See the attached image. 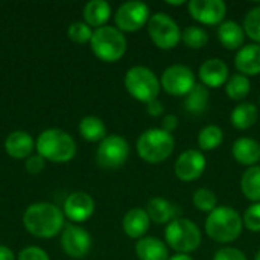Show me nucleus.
I'll use <instances>...</instances> for the list:
<instances>
[{
	"label": "nucleus",
	"instance_id": "obj_32",
	"mask_svg": "<svg viewBox=\"0 0 260 260\" xmlns=\"http://www.w3.org/2000/svg\"><path fill=\"white\" fill-rule=\"evenodd\" d=\"M192 201H193V206L200 212H206V213H210L218 207V198H216L215 192L210 189H206V187L197 189Z\"/></svg>",
	"mask_w": 260,
	"mask_h": 260
},
{
	"label": "nucleus",
	"instance_id": "obj_23",
	"mask_svg": "<svg viewBox=\"0 0 260 260\" xmlns=\"http://www.w3.org/2000/svg\"><path fill=\"white\" fill-rule=\"evenodd\" d=\"M5 149L12 158H24L34 149V139L26 131H14L6 137Z\"/></svg>",
	"mask_w": 260,
	"mask_h": 260
},
{
	"label": "nucleus",
	"instance_id": "obj_8",
	"mask_svg": "<svg viewBox=\"0 0 260 260\" xmlns=\"http://www.w3.org/2000/svg\"><path fill=\"white\" fill-rule=\"evenodd\" d=\"M148 34L151 41L163 50L174 49L181 41V29L168 14H152L148 21Z\"/></svg>",
	"mask_w": 260,
	"mask_h": 260
},
{
	"label": "nucleus",
	"instance_id": "obj_29",
	"mask_svg": "<svg viewBox=\"0 0 260 260\" xmlns=\"http://www.w3.org/2000/svg\"><path fill=\"white\" fill-rule=\"evenodd\" d=\"M251 91V82L248 76H244L241 73H235L229 76V81L225 82V93L233 101H242L248 96Z\"/></svg>",
	"mask_w": 260,
	"mask_h": 260
},
{
	"label": "nucleus",
	"instance_id": "obj_20",
	"mask_svg": "<svg viewBox=\"0 0 260 260\" xmlns=\"http://www.w3.org/2000/svg\"><path fill=\"white\" fill-rule=\"evenodd\" d=\"M136 254L140 260H169L166 242L152 236L139 239L136 244Z\"/></svg>",
	"mask_w": 260,
	"mask_h": 260
},
{
	"label": "nucleus",
	"instance_id": "obj_10",
	"mask_svg": "<svg viewBox=\"0 0 260 260\" xmlns=\"http://www.w3.org/2000/svg\"><path fill=\"white\" fill-rule=\"evenodd\" d=\"M195 84L197 81L192 69L184 64L169 66L160 78L161 88L172 96H186Z\"/></svg>",
	"mask_w": 260,
	"mask_h": 260
},
{
	"label": "nucleus",
	"instance_id": "obj_12",
	"mask_svg": "<svg viewBox=\"0 0 260 260\" xmlns=\"http://www.w3.org/2000/svg\"><path fill=\"white\" fill-rule=\"evenodd\" d=\"M207 161L201 151L198 149H187L178 155L174 165V171L178 180L181 181H195L198 180L206 171Z\"/></svg>",
	"mask_w": 260,
	"mask_h": 260
},
{
	"label": "nucleus",
	"instance_id": "obj_40",
	"mask_svg": "<svg viewBox=\"0 0 260 260\" xmlns=\"http://www.w3.org/2000/svg\"><path fill=\"white\" fill-rule=\"evenodd\" d=\"M146 111H148V114H149V116H152V117H158V116H161V114H163L165 107H163V104H161L158 99H154V101H151L149 104H146Z\"/></svg>",
	"mask_w": 260,
	"mask_h": 260
},
{
	"label": "nucleus",
	"instance_id": "obj_14",
	"mask_svg": "<svg viewBox=\"0 0 260 260\" xmlns=\"http://www.w3.org/2000/svg\"><path fill=\"white\" fill-rule=\"evenodd\" d=\"M62 248L64 251L76 259H81L84 256H87V253L90 251L91 247V238L87 233V230L78 227V225H67L62 238Z\"/></svg>",
	"mask_w": 260,
	"mask_h": 260
},
{
	"label": "nucleus",
	"instance_id": "obj_19",
	"mask_svg": "<svg viewBox=\"0 0 260 260\" xmlns=\"http://www.w3.org/2000/svg\"><path fill=\"white\" fill-rule=\"evenodd\" d=\"M149 224H151V219L146 210L139 209V207L128 210L122 221L123 232L133 239H142L149 230Z\"/></svg>",
	"mask_w": 260,
	"mask_h": 260
},
{
	"label": "nucleus",
	"instance_id": "obj_33",
	"mask_svg": "<svg viewBox=\"0 0 260 260\" xmlns=\"http://www.w3.org/2000/svg\"><path fill=\"white\" fill-rule=\"evenodd\" d=\"M242 27L248 38H251L256 44H260V6H256L247 12Z\"/></svg>",
	"mask_w": 260,
	"mask_h": 260
},
{
	"label": "nucleus",
	"instance_id": "obj_4",
	"mask_svg": "<svg viewBox=\"0 0 260 260\" xmlns=\"http://www.w3.org/2000/svg\"><path fill=\"white\" fill-rule=\"evenodd\" d=\"M37 151L43 158L56 163H64L75 157L76 143L66 131L50 128L43 131L37 139Z\"/></svg>",
	"mask_w": 260,
	"mask_h": 260
},
{
	"label": "nucleus",
	"instance_id": "obj_18",
	"mask_svg": "<svg viewBox=\"0 0 260 260\" xmlns=\"http://www.w3.org/2000/svg\"><path fill=\"white\" fill-rule=\"evenodd\" d=\"M233 158L242 166H256L260 161V143L251 137H241L232 146Z\"/></svg>",
	"mask_w": 260,
	"mask_h": 260
},
{
	"label": "nucleus",
	"instance_id": "obj_34",
	"mask_svg": "<svg viewBox=\"0 0 260 260\" xmlns=\"http://www.w3.org/2000/svg\"><path fill=\"white\" fill-rule=\"evenodd\" d=\"M69 37L75 43H87L91 40L93 32L90 26L84 21H75L69 26Z\"/></svg>",
	"mask_w": 260,
	"mask_h": 260
},
{
	"label": "nucleus",
	"instance_id": "obj_27",
	"mask_svg": "<svg viewBox=\"0 0 260 260\" xmlns=\"http://www.w3.org/2000/svg\"><path fill=\"white\" fill-rule=\"evenodd\" d=\"M241 189L247 200L260 203V165L248 168L241 180Z\"/></svg>",
	"mask_w": 260,
	"mask_h": 260
},
{
	"label": "nucleus",
	"instance_id": "obj_1",
	"mask_svg": "<svg viewBox=\"0 0 260 260\" xmlns=\"http://www.w3.org/2000/svg\"><path fill=\"white\" fill-rule=\"evenodd\" d=\"M23 224L34 236L52 238L62 229L64 215L55 204L35 203L26 209L23 215Z\"/></svg>",
	"mask_w": 260,
	"mask_h": 260
},
{
	"label": "nucleus",
	"instance_id": "obj_37",
	"mask_svg": "<svg viewBox=\"0 0 260 260\" xmlns=\"http://www.w3.org/2000/svg\"><path fill=\"white\" fill-rule=\"evenodd\" d=\"M18 260H49V256L44 250L38 247H27L20 251Z\"/></svg>",
	"mask_w": 260,
	"mask_h": 260
},
{
	"label": "nucleus",
	"instance_id": "obj_43",
	"mask_svg": "<svg viewBox=\"0 0 260 260\" xmlns=\"http://www.w3.org/2000/svg\"><path fill=\"white\" fill-rule=\"evenodd\" d=\"M169 5H175V6H178V5H184L186 2L184 0H180V2H168Z\"/></svg>",
	"mask_w": 260,
	"mask_h": 260
},
{
	"label": "nucleus",
	"instance_id": "obj_35",
	"mask_svg": "<svg viewBox=\"0 0 260 260\" xmlns=\"http://www.w3.org/2000/svg\"><path fill=\"white\" fill-rule=\"evenodd\" d=\"M244 227L253 233L260 232V203H253L242 216Z\"/></svg>",
	"mask_w": 260,
	"mask_h": 260
},
{
	"label": "nucleus",
	"instance_id": "obj_6",
	"mask_svg": "<svg viewBox=\"0 0 260 260\" xmlns=\"http://www.w3.org/2000/svg\"><path fill=\"white\" fill-rule=\"evenodd\" d=\"M93 53L107 62L120 59L126 52V38L117 27L102 26L93 32L90 40Z\"/></svg>",
	"mask_w": 260,
	"mask_h": 260
},
{
	"label": "nucleus",
	"instance_id": "obj_15",
	"mask_svg": "<svg viewBox=\"0 0 260 260\" xmlns=\"http://www.w3.org/2000/svg\"><path fill=\"white\" fill-rule=\"evenodd\" d=\"M200 81L209 88H219L229 81V66L221 58H209L200 66Z\"/></svg>",
	"mask_w": 260,
	"mask_h": 260
},
{
	"label": "nucleus",
	"instance_id": "obj_44",
	"mask_svg": "<svg viewBox=\"0 0 260 260\" xmlns=\"http://www.w3.org/2000/svg\"><path fill=\"white\" fill-rule=\"evenodd\" d=\"M254 260H260V250L256 253V256H254Z\"/></svg>",
	"mask_w": 260,
	"mask_h": 260
},
{
	"label": "nucleus",
	"instance_id": "obj_38",
	"mask_svg": "<svg viewBox=\"0 0 260 260\" xmlns=\"http://www.w3.org/2000/svg\"><path fill=\"white\" fill-rule=\"evenodd\" d=\"M43 168H44V158H43L40 154L30 155V157L26 160V169H27L30 174H38Z\"/></svg>",
	"mask_w": 260,
	"mask_h": 260
},
{
	"label": "nucleus",
	"instance_id": "obj_28",
	"mask_svg": "<svg viewBox=\"0 0 260 260\" xmlns=\"http://www.w3.org/2000/svg\"><path fill=\"white\" fill-rule=\"evenodd\" d=\"M79 133L81 136L88 140V142H98V140H104L107 136V129L104 122L96 117V116H87L79 122Z\"/></svg>",
	"mask_w": 260,
	"mask_h": 260
},
{
	"label": "nucleus",
	"instance_id": "obj_39",
	"mask_svg": "<svg viewBox=\"0 0 260 260\" xmlns=\"http://www.w3.org/2000/svg\"><path fill=\"white\" fill-rule=\"evenodd\" d=\"M178 126V117L175 114H166L163 116V120H161V129L172 134V131H175Z\"/></svg>",
	"mask_w": 260,
	"mask_h": 260
},
{
	"label": "nucleus",
	"instance_id": "obj_42",
	"mask_svg": "<svg viewBox=\"0 0 260 260\" xmlns=\"http://www.w3.org/2000/svg\"><path fill=\"white\" fill-rule=\"evenodd\" d=\"M169 260H193L192 256L189 254H183V253H175L172 257H169Z\"/></svg>",
	"mask_w": 260,
	"mask_h": 260
},
{
	"label": "nucleus",
	"instance_id": "obj_21",
	"mask_svg": "<svg viewBox=\"0 0 260 260\" xmlns=\"http://www.w3.org/2000/svg\"><path fill=\"white\" fill-rule=\"evenodd\" d=\"M218 40L225 49L239 50L244 46L245 30L239 23L233 20H227V21H222L218 27Z\"/></svg>",
	"mask_w": 260,
	"mask_h": 260
},
{
	"label": "nucleus",
	"instance_id": "obj_36",
	"mask_svg": "<svg viewBox=\"0 0 260 260\" xmlns=\"http://www.w3.org/2000/svg\"><path fill=\"white\" fill-rule=\"evenodd\" d=\"M213 260H248L247 256L233 247H224L221 250H218L213 256Z\"/></svg>",
	"mask_w": 260,
	"mask_h": 260
},
{
	"label": "nucleus",
	"instance_id": "obj_25",
	"mask_svg": "<svg viewBox=\"0 0 260 260\" xmlns=\"http://www.w3.org/2000/svg\"><path fill=\"white\" fill-rule=\"evenodd\" d=\"M111 15V6L105 0H90L84 6V18L88 26L102 27Z\"/></svg>",
	"mask_w": 260,
	"mask_h": 260
},
{
	"label": "nucleus",
	"instance_id": "obj_2",
	"mask_svg": "<svg viewBox=\"0 0 260 260\" xmlns=\"http://www.w3.org/2000/svg\"><path fill=\"white\" fill-rule=\"evenodd\" d=\"M244 229L241 215L230 206H218L206 219V233L210 239L219 244L236 241Z\"/></svg>",
	"mask_w": 260,
	"mask_h": 260
},
{
	"label": "nucleus",
	"instance_id": "obj_11",
	"mask_svg": "<svg viewBox=\"0 0 260 260\" xmlns=\"http://www.w3.org/2000/svg\"><path fill=\"white\" fill-rule=\"evenodd\" d=\"M151 18V12L146 3L139 0H131L119 6L116 11L114 20L119 30L125 32H136L148 24Z\"/></svg>",
	"mask_w": 260,
	"mask_h": 260
},
{
	"label": "nucleus",
	"instance_id": "obj_9",
	"mask_svg": "<svg viewBox=\"0 0 260 260\" xmlns=\"http://www.w3.org/2000/svg\"><path fill=\"white\" fill-rule=\"evenodd\" d=\"M129 155V145L122 136H107L96 151V160L101 168L117 169L120 168Z\"/></svg>",
	"mask_w": 260,
	"mask_h": 260
},
{
	"label": "nucleus",
	"instance_id": "obj_31",
	"mask_svg": "<svg viewBox=\"0 0 260 260\" xmlns=\"http://www.w3.org/2000/svg\"><path fill=\"white\" fill-rule=\"evenodd\" d=\"M181 41L190 49H201L209 41V34L200 26H187L181 30Z\"/></svg>",
	"mask_w": 260,
	"mask_h": 260
},
{
	"label": "nucleus",
	"instance_id": "obj_13",
	"mask_svg": "<svg viewBox=\"0 0 260 260\" xmlns=\"http://www.w3.org/2000/svg\"><path fill=\"white\" fill-rule=\"evenodd\" d=\"M187 8L193 20L207 26L221 24L227 14V5L222 0H190Z\"/></svg>",
	"mask_w": 260,
	"mask_h": 260
},
{
	"label": "nucleus",
	"instance_id": "obj_41",
	"mask_svg": "<svg viewBox=\"0 0 260 260\" xmlns=\"http://www.w3.org/2000/svg\"><path fill=\"white\" fill-rule=\"evenodd\" d=\"M0 260H14L12 250L5 245H0Z\"/></svg>",
	"mask_w": 260,
	"mask_h": 260
},
{
	"label": "nucleus",
	"instance_id": "obj_5",
	"mask_svg": "<svg viewBox=\"0 0 260 260\" xmlns=\"http://www.w3.org/2000/svg\"><path fill=\"white\" fill-rule=\"evenodd\" d=\"M165 241L175 253L189 254L200 248L203 236L193 221L186 218H175L166 225Z\"/></svg>",
	"mask_w": 260,
	"mask_h": 260
},
{
	"label": "nucleus",
	"instance_id": "obj_30",
	"mask_svg": "<svg viewBox=\"0 0 260 260\" xmlns=\"http://www.w3.org/2000/svg\"><path fill=\"white\" fill-rule=\"evenodd\" d=\"M224 133L218 125H207L198 134V146L201 151H213L221 146Z\"/></svg>",
	"mask_w": 260,
	"mask_h": 260
},
{
	"label": "nucleus",
	"instance_id": "obj_7",
	"mask_svg": "<svg viewBox=\"0 0 260 260\" xmlns=\"http://www.w3.org/2000/svg\"><path fill=\"white\" fill-rule=\"evenodd\" d=\"M125 88L139 102L149 104L158 98L161 85L160 79L151 69L145 66H134L125 75Z\"/></svg>",
	"mask_w": 260,
	"mask_h": 260
},
{
	"label": "nucleus",
	"instance_id": "obj_17",
	"mask_svg": "<svg viewBox=\"0 0 260 260\" xmlns=\"http://www.w3.org/2000/svg\"><path fill=\"white\" fill-rule=\"evenodd\" d=\"M235 67L244 76H256L260 73V44L251 43L242 46L235 56Z\"/></svg>",
	"mask_w": 260,
	"mask_h": 260
},
{
	"label": "nucleus",
	"instance_id": "obj_16",
	"mask_svg": "<svg viewBox=\"0 0 260 260\" xmlns=\"http://www.w3.org/2000/svg\"><path fill=\"white\" fill-rule=\"evenodd\" d=\"M64 212L67 218H70L72 221H87L94 212V201L85 192H75L67 197L64 203Z\"/></svg>",
	"mask_w": 260,
	"mask_h": 260
},
{
	"label": "nucleus",
	"instance_id": "obj_24",
	"mask_svg": "<svg viewBox=\"0 0 260 260\" xmlns=\"http://www.w3.org/2000/svg\"><path fill=\"white\" fill-rule=\"evenodd\" d=\"M259 119V110L251 102H241L236 105L230 114V122L236 129H248L251 128Z\"/></svg>",
	"mask_w": 260,
	"mask_h": 260
},
{
	"label": "nucleus",
	"instance_id": "obj_22",
	"mask_svg": "<svg viewBox=\"0 0 260 260\" xmlns=\"http://www.w3.org/2000/svg\"><path fill=\"white\" fill-rule=\"evenodd\" d=\"M146 213H148L149 219L155 224H169L171 221L175 219L177 206L165 198L155 197L148 201Z\"/></svg>",
	"mask_w": 260,
	"mask_h": 260
},
{
	"label": "nucleus",
	"instance_id": "obj_26",
	"mask_svg": "<svg viewBox=\"0 0 260 260\" xmlns=\"http://www.w3.org/2000/svg\"><path fill=\"white\" fill-rule=\"evenodd\" d=\"M209 105V90L203 84H195L184 96V107L190 114H203Z\"/></svg>",
	"mask_w": 260,
	"mask_h": 260
},
{
	"label": "nucleus",
	"instance_id": "obj_3",
	"mask_svg": "<svg viewBox=\"0 0 260 260\" xmlns=\"http://www.w3.org/2000/svg\"><path fill=\"white\" fill-rule=\"evenodd\" d=\"M137 152L142 160L151 165L163 163L168 160L175 148L174 136L163 131L161 128H149L137 139Z\"/></svg>",
	"mask_w": 260,
	"mask_h": 260
}]
</instances>
